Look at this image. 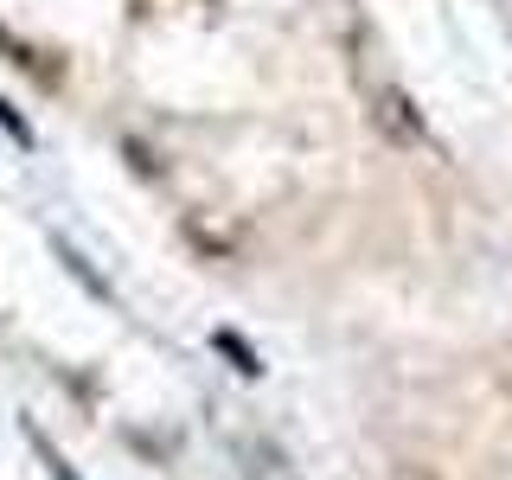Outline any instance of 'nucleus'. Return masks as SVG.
I'll list each match as a JSON object with an SVG mask.
<instances>
[{
    "mask_svg": "<svg viewBox=\"0 0 512 480\" xmlns=\"http://www.w3.org/2000/svg\"><path fill=\"white\" fill-rule=\"evenodd\" d=\"M0 128H7V135L20 141V148H39V135H32V128H26V116H20V109L7 103V96H0Z\"/></svg>",
    "mask_w": 512,
    "mask_h": 480,
    "instance_id": "nucleus-2",
    "label": "nucleus"
},
{
    "mask_svg": "<svg viewBox=\"0 0 512 480\" xmlns=\"http://www.w3.org/2000/svg\"><path fill=\"white\" fill-rule=\"evenodd\" d=\"M26 442H32V448H39V455H45V468H52V480H77L71 468H64V455H58V448L45 442V436H39V429H32V423H26Z\"/></svg>",
    "mask_w": 512,
    "mask_h": 480,
    "instance_id": "nucleus-3",
    "label": "nucleus"
},
{
    "mask_svg": "<svg viewBox=\"0 0 512 480\" xmlns=\"http://www.w3.org/2000/svg\"><path fill=\"white\" fill-rule=\"evenodd\" d=\"M212 346H218V352H224V359H231V365H237V372H244V378H256V372H263V359H256V352H250V340H244V333L218 327V333H212Z\"/></svg>",
    "mask_w": 512,
    "mask_h": 480,
    "instance_id": "nucleus-1",
    "label": "nucleus"
},
{
    "mask_svg": "<svg viewBox=\"0 0 512 480\" xmlns=\"http://www.w3.org/2000/svg\"><path fill=\"white\" fill-rule=\"evenodd\" d=\"M64 263H71V276H77V282H84V288H90V295H109V288H103V282H96V269H90V263H84V256H77V250H64Z\"/></svg>",
    "mask_w": 512,
    "mask_h": 480,
    "instance_id": "nucleus-4",
    "label": "nucleus"
}]
</instances>
